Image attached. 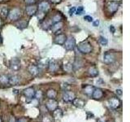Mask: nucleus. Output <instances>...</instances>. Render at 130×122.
Here are the masks:
<instances>
[{"instance_id":"nucleus-23","label":"nucleus","mask_w":130,"mask_h":122,"mask_svg":"<svg viewBox=\"0 0 130 122\" xmlns=\"http://www.w3.org/2000/svg\"><path fill=\"white\" fill-rule=\"evenodd\" d=\"M82 66H83V62H82V60H81L80 59H76L74 64H72V67H73V68L75 69V70L80 69Z\"/></svg>"},{"instance_id":"nucleus-19","label":"nucleus","mask_w":130,"mask_h":122,"mask_svg":"<svg viewBox=\"0 0 130 122\" xmlns=\"http://www.w3.org/2000/svg\"><path fill=\"white\" fill-rule=\"evenodd\" d=\"M72 103L74 106H76V108H81L85 105V100L81 99H77V98H75V99L72 101Z\"/></svg>"},{"instance_id":"nucleus-25","label":"nucleus","mask_w":130,"mask_h":122,"mask_svg":"<svg viewBox=\"0 0 130 122\" xmlns=\"http://www.w3.org/2000/svg\"><path fill=\"white\" fill-rule=\"evenodd\" d=\"M0 84L3 85H6L9 84V77L7 75L0 76Z\"/></svg>"},{"instance_id":"nucleus-17","label":"nucleus","mask_w":130,"mask_h":122,"mask_svg":"<svg viewBox=\"0 0 130 122\" xmlns=\"http://www.w3.org/2000/svg\"><path fill=\"white\" fill-rule=\"evenodd\" d=\"M28 71L29 72V73L34 77H36L38 75L39 73V68L36 65H29L28 68Z\"/></svg>"},{"instance_id":"nucleus-32","label":"nucleus","mask_w":130,"mask_h":122,"mask_svg":"<svg viewBox=\"0 0 130 122\" xmlns=\"http://www.w3.org/2000/svg\"><path fill=\"white\" fill-rule=\"evenodd\" d=\"M35 98H37L38 99H42V97H43V93L41 91V90H38L37 92H35V95H34Z\"/></svg>"},{"instance_id":"nucleus-37","label":"nucleus","mask_w":130,"mask_h":122,"mask_svg":"<svg viewBox=\"0 0 130 122\" xmlns=\"http://www.w3.org/2000/svg\"><path fill=\"white\" fill-rule=\"evenodd\" d=\"M37 0H24L25 3L28 4V5H31V4H34L36 3Z\"/></svg>"},{"instance_id":"nucleus-35","label":"nucleus","mask_w":130,"mask_h":122,"mask_svg":"<svg viewBox=\"0 0 130 122\" xmlns=\"http://www.w3.org/2000/svg\"><path fill=\"white\" fill-rule=\"evenodd\" d=\"M84 20L87 22H92L93 21V17L90 16H85L84 17Z\"/></svg>"},{"instance_id":"nucleus-10","label":"nucleus","mask_w":130,"mask_h":122,"mask_svg":"<svg viewBox=\"0 0 130 122\" xmlns=\"http://www.w3.org/2000/svg\"><path fill=\"white\" fill-rule=\"evenodd\" d=\"M121 102L118 98H112L109 100V106L112 109H117L120 107Z\"/></svg>"},{"instance_id":"nucleus-4","label":"nucleus","mask_w":130,"mask_h":122,"mask_svg":"<svg viewBox=\"0 0 130 122\" xmlns=\"http://www.w3.org/2000/svg\"><path fill=\"white\" fill-rule=\"evenodd\" d=\"M116 60V55L114 53L107 51L103 55V62L107 64H111Z\"/></svg>"},{"instance_id":"nucleus-43","label":"nucleus","mask_w":130,"mask_h":122,"mask_svg":"<svg viewBox=\"0 0 130 122\" xmlns=\"http://www.w3.org/2000/svg\"><path fill=\"white\" fill-rule=\"evenodd\" d=\"M51 2H52L53 3H59L61 0H51Z\"/></svg>"},{"instance_id":"nucleus-30","label":"nucleus","mask_w":130,"mask_h":122,"mask_svg":"<svg viewBox=\"0 0 130 122\" xmlns=\"http://www.w3.org/2000/svg\"><path fill=\"white\" fill-rule=\"evenodd\" d=\"M75 13L76 15H83L85 13V9H84V7H78L77 8H76V12Z\"/></svg>"},{"instance_id":"nucleus-1","label":"nucleus","mask_w":130,"mask_h":122,"mask_svg":"<svg viewBox=\"0 0 130 122\" xmlns=\"http://www.w3.org/2000/svg\"><path fill=\"white\" fill-rule=\"evenodd\" d=\"M77 48L80 53L82 54H89L92 51V46L91 44L89 43L87 41H84V42H81L78 46Z\"/></svg>"},{"instance_id":"nucleus-14","label":"nucleus","mask_w":130,"mask_h":122,"mask_svg":"<svg viewBox=\"0 0 130 122\" xmlns=\"http://www.w3.org/2000/svg\"><path fill=\"white\" fill-rule=\"evenodd\" d=\"M103 96V91L100 88H94L93 92L92 94V97L94 99H100Z\"/></svg>"},{"instance_id":"nucleus-21","label":"nucleus","mask_w":130,"mask_h":122,"mask_svg":"<svg viewBox=\"0 0 130 122\" xmlns=\"http://www.w3.org/2000/svg\"><path fill=\"white\" fill-rule=\"evenodd\" d=\"M19 82H20V77L19 76L13 75V76L9 77V84L10 85H17Z\"/></svg>"},{"instance_id":"nucleus-5","label":"nucleus","mask_w":130,"mask_h":122,"mask_svg":"<svg viewBox=\"0 0 130 122\" xmlns=\"http://www.w3.org/2000/svg\"><path fill=\"white\" fill-rule=\"evenodd\" d=\"M75 98H76L75 94L69 90L64 91L63 95V100L64 102H66V103H71V102H72L75 99Z\"/></svg>"},{"instance_id":"nucleus-31","label":"nucleus","mask_w":130,"mask_h":122,"mask_svg":"<svg viewBox=\"0 0 130 122\" xmlns=\"http://www.w3.org/2000/svg\"><path fill=\"white\" fill-rule=\"evenodd\" d=\"M37 16H38V18L39 19V20H43L44 19V17H45V16H46V13L45 12H42V11H37Z\"/></svg>"},{"instance_id":"nucleus-7","label":"nucleus","mask_w":130,"mask_h":122,"mask_svg":"<svg viewBox=\"0 0 130 122\" xmlns=\"http://www.w3.org/2000/svg\"><path fill=\"white\" fill-rule=\"evenodd\" d=\"M10 67L12 71L17 72L20 68V61L17 58H14L11 60L10 62Z\"/></svg>"},{"instance_id":"nucleus-15","label":"nucleus","mask_w":130,"mask_h":122,"mask_svg":"<svg viewBox=\"0 0 130 122\" xmlns=\"http://www.w3.org/2000/svg\"><path fill=\"white\" fill-rule=\"evenodd\" d=\"M63 28V22H56V23H53L51 26V31L53 34H57L61 28Z\"/></svg>"},{"instance_id":"nucleus-18","label":"nucleus","mask_w":130,"mask_h":122,"mask_svg":"<svg viewBox=\"0 0 130 122\" xmlns=\"http://www.w3.org/2000/svg\"><path fill=\"white\" fill-rule=\"evenodd\" d=\"M93 89H94V87H93V85H85L84 88H83V92H84L86 95H88V96H91V95H92V94H93Z\"/></svg>"},{"instance_id":"nucleus-3","label":"nucleus","mask_w":130,"mask_h":122,"mask_svg":"<svg viewBox=\"0 0 130 122\" xmlns=\"http://www.w3.org/2000/svg\"><path fill=\"white\" fill-rule=\"evenodd\" d=\"M20 16H21V11L18 9V8H13L9 11L7 16L11 20L15 21V20H17L20 18Z\"/></svg>"},{"instance_id":"nucleus-28","label":"nucleus","mask_w":130,"mask_h":122,"mask_svg":"<svg viewBox=\"0 0 130 122\" xmlns=\"http://www.w3.org/2000/svg\"><path fill=\"white\" fill-rule=\"evenodd\" d=\"M99 43L102 45V46H107V43H108L107 39L106 38H104V37H103V36H100L99 37Z\"/></svg>"},{"instance_id":"nucleus-36","label":"nucleus","mask_w":130,"mask_h":122,"mask_svg":"<svg viewBox=\"0 0 130 122\" xmlns=\"http://www.w3.org/2000/svg\"><path fill=\"white\" fill-rule=\"evenodd\" d=\"M76 12V7H72V8H70V9H69V11H68V13H69V15L70 16H72L73 14H74Z\"/></svg>"},{"instance_id":"nucleus-12","label":"nucleus","mask_w":130,"mask_h":122,"mask_svg":"<svg viewBox=\"0 0 130 122\" xmlns=\"http://www.w3.org/2000/svg\"><path fill=\"white\" fill-rule=\"evenodd\" d=\"M23 93H24V95L28 99H32V98H34V95H35V90H34V89L32 87L26 88L23 91Z\"/></svg>"},{"instance_id":"nucleus-34","label":"nucleus","mask_w":130,"mask_h":122,"mask_svg":"<svg viewBox=\"0 0 130 122\" xmlns=\"http://www.w3.org/2000/svg\"><path fill=\"white\" fill-rule=\"evenodd\" d=\"M61 87H62V89L64 91H67L69 89V85L67 83H63L62 85H61Z\"/></svg>"},{"instance_id":"nucleus-27","label":"nucleus","mask_w":130,"mask_h":122,"mask_svg":"<svg viewBox=\"0 0 130 122\" xmlns=\"http://www.w3.org/2000/svg\"><path fill=\"white\" fill-rule=\"evenodd\" d=\"M61 20H62V16H61L59 13H57L56 15H55L54 16H53V18L51 19L53 23L59 22V21H61Z\"/></svg>"},{"instance_id":"nucleus-26","label":"nucleus","mask_w":130,"mask_h":122,"mask_svg":"<svg viewBox=\"0 0 130 122\" xmlns=\"http://www.w3.org/2000/svg\"><path fill=\"white\" fill-rule=\"evenodd\" d=\"M88 72H89V75L92 77H96L98 75H99V71H98V69L95 67L89 68Z\"/></svg>"},{"instance_id":"nucleus-44","label":"nucleus","mask_w":130,"mask_h":122,"mask_svg":"<svg viewBox=\"0 0 130 122\" xmlns=\"http://www.w3.org/2000/svg\"><path fill=\"white\" fill-rule=\"evenodd\" d=\"M1 24H2V21H1V20H0V26H1Z\"/></svg>"},{"instance_id":"nucleus-24","label":"nucleus","mask_w":130,"mask_h":122,"mask_svg":"<svg viewBox=\"0 0 130 122\" xmlns=\"http://www.w3.org/2000/svg\"><path fill=\"white\" fill-rule=\"evenodd\" d=\"M63 116V111L60 108H55L53 111V117L57 119V118H61Z\"/></svg>"},{"instance_id":"nucleus-6","label":"nucleus","mask_w":130,"mask_h":122,"mask_svg":"<svg viewBox=\"0 0 130 122\" xmlns=\"http://www.w3.org/2000/svg\"><path fill=\"white\" fill-rule=\"evenodd\" d=\"M59 64L58 61L56 60H51V61H49V64H48V69L49 71L51 72H55L58 70H59Z\"/></svg>"},{"instance_id":"nucleus-45","label":"nucleus","mask_w":130,"mask_h":122,"mask_svg":"<svg viewBox=\"0 0 130 122\" xmlns=\"http://www.w3.org/2000/svg\"><path fill=\"white\" fill-rule=\"evenodd\" d=\"M0 122H3V121H2V119H1V117H0Z\"/></svg>"},{"instance_id":"nucleus-16","label":"nucleus","mask_w":130,"mask_h":122,"mask_svg":"<svg viewBox=\"0 0 130 122\" xmlns=\"http://www.w3.org/2000/svg\"><path fill=\"white\" fill-rule=\"evenodd\" d=\"M66 38H67V37L64 34H58L55 37L54 42H55V43L58 44V45H63L65 41H66Z\"/></svg>"},{"instance_id":"nucleus-38","label":"nucleus","mask_w":130,"mask_h":122,"mask_svg":"<svg viewBox=\"0 0 130 122\" xmlns=\"http://www.w3.org/2000/svg\"><path fill=\"white\" fill-rule=\"evenodd\" d=\"M93 25L94 26V27H97V26H99V20H93Z\"/></svg>"},{"instance_id":"nucleus-20","label":"nucleus","mask_w":130,"mask_h":122,"mask_svg":"<svg viewBox=\"0 0 130 122\" xmlns=\"http://www.w3.org/2000/svg\"><path fill=\"white\" fill-rule=\"evenodd\" d=\"M57 96V92L54 89H48L46 92V97L49 99H55Z\"/></svg>"},{"instance_id":"nucleus-13","label":"nucleus","mask_w":130,"mask_h":122,"mask_svg":"<svg viewBox=\"0 0 130 122\" xmlns=\"http://www.w3.org/2000/svg\"><path fill=\"white\" fill-rule=\"evenodd\" d=\"M25 11H26V14L29 16L36 15L37 11H38V7H36L34 4H31V5H28L26 7Z\"/></svg>"},{"instance_id":"nucleus-39","label":"nucleus","mask_w":130,"mask_h":122,"mask_svg":"<svg viewBox=\"0 0 130 122\" xmlns=\"http://www.w3.org/2000/svg\"><path fill=\"white\" fill-rule=\"evenodd\" d=\"M116 95L118 96H121L122 95V94H123V92H122V89H116Z\"/></svg>"},{"instance_id":"nucleus-29","label":"nucleus","mask_w":130,"mask_h":122,"mask_svg":"<svg viewBox=\"0 0 130 122\" xmlns=\"http://www.w3.org/2000/svg\"><path fill=\"white\" fill-rule=\"evenodd\" d=\"M63 68H64V70L68 72H71L72 70L73 69V67H72V64H70V63H68L66 64L63 65Z\"/></svg>"},{"instance_id":"nucleus-40","label":"nucleus","mask_w":130,"mask_h":122,"mask_svg":"<svg viewBox=\"0 0 130 122\" xmlns=\"http://www.w3.org/2000/svg\"><path fill=\"white\" fill-rule=\"evenodd\" d=\"M16 122H27V120L25 119V118L22 117V118H20V119L17 121H16Z\"/></svg>"},{"instance_id":"nucleus-8","label":"nucleus","mask_w":130,"mask_h":122,"mask_svg":"<svg viewBox=\"0 0 130 122\" xmlns=\"http://www.w3.org/2000/svg\"><path fill=\"white\" fill-rule=\"evenodd\" d=\"M50 8H51V5H50V3H49V2L42 1L38 4V10L46 13V12H47L49 10H50Z\"/></svg>"},{"instance_id":"nucleus-42","label":"nucleus","mask_w":130,"mask_h":122,"mask_svg":"<svg viewBox=\"0 0 130 122\" xmlns=\"http://www.w3.org/2000/svg\"><path fill=\"white\" fill-rule=\"evenodd\" d=\"M110 31H111V33H115V28H114L113 25L110 26Z\"/></svg>"},{"instance_id":"nucleus-9","label":"nucleus","mask_w":130,"mask_h":122,"mask_svg":"<svg viewBox=\"0 0 130 122\" xmlns=\"http://www.w3.org/2000/svg\"><path fill=\"white\" fill-rule=\"evenodd\" d=\"M119 7H120V3L118 2H116V1H111L108 3V6H107V8H108V11L111 12V13L114 14L115 12H116L119 9Z\"/></svg>"},{"instance_id":"nucleus-11","label":"nucleus","mask_w":130,"mask_h":122,"mask_svg":"<svg viewBox=\"0 0 130 122\" xmlns=\"http://www.w3.org/2000/svg\"><path fill=\"white\" fill-rule=\"evenodd\" d=\"M46 106L49 111L53 112L55 108H58V102H57L55 99H49L47 101Z\"/></svg>"},{"instance_id":"nucleus-2","label":"nucleus","mask_w":130,"mask_h":122,"mask_svg":"<svg viewBox=\"0 0 130 122\" xmlns=\"http://www.w3.org/2000/svg\"><path fill=\"white\" fill-rule=\"evenodd\" d=\"M64 48L67 51H72L76 47V40L72 36H69L68 38H66V41L63 44Z\"/></svg>"},{"instance_id":"nucleus-22","label":"nucleus","mask_w":130,"mask_h":122,"mask_svg":"<svg viewBox=\"0 0 130 122\" xmlns=\"http://www.w3.org/2000/svg\"><path fill=\"white\" fill-rule=\"evenodd\" d=\"M8 13H9V10H8L7 7L3 6L0 7V15H1L3 18H6L8 16Z\"/></svg>"},{"instance_id":"nucleus-33","label":"nucleus","mask_w":130,"mask_h":122,"mask_svg":"<svg viewBox=\"0 0 130 122\" xmlns=\"http://www.w3.org/2000/svg\"><path fill=\"white\" fill-rule=\"evenodd\" d=\"M48 64H49V61L48 60H41L40 63H39V66L40 67H45V65H47L48 66Z\"/></svg>"},{"instance_id":"nucleus-41","label":"nucleus","mask_w":130,"mask_h":122,"mask_svg":"<svg viewBox=\"0 0 130 122\" xmlns=\"http://www.w3.org/2000/svg\"><path fill=\"white\" fill-rule=\"evenodd\" d=\"M9 122H16V120H15V118L14 116H10L9 118Z\"/></svg>"}]
</instances>
